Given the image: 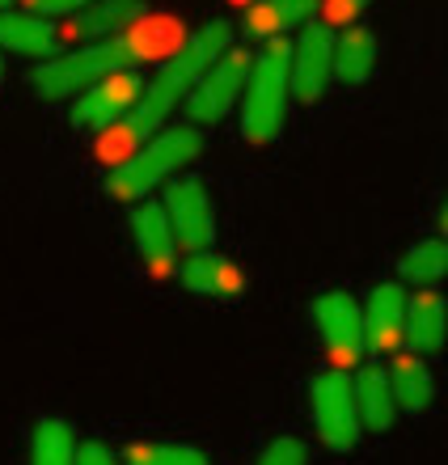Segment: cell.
Here are the masks:
<instances>
[{"label": "cell", "mask_w": 448, "mask_h": 465, "mask_svg": "<svg viewBox=\"0 0 448 465\" xmlns=\"http://www.w3.org/2000/svg\"><path fill=\"white\" fill-rule=\"evenodd\" d=\"M229 47H233V25L229 22H207L204 30H194L191 38H182V47L165 60V68L140 89V98H135L132 111L123 114L110 132H102L97 153L110 161V153H123V148L140 144L144 135L161 132V123L174 114V106L186 102L194 81H199Z\"/></svg>", "instance_id": "cell-1"}, {"label": "cell", "mask_w": 448, "mask_h": 465, "mask_svg": "<svg viewBox=\"0 0 448 465\" xmlns=\"http://www.w3.org/2000/svg\"><path fill=\"white\" fill-rule=\"evenodd\" d=\"M182 47V22L174 17H148L132 30V35H114V38H97L85 47L68 51V55H51L35 68V94L47 102L76 98V89H89L102 76L114 73H132L135 64L157 60V55H174Z\"/></svg>", "instance_id": "cell-2"}, {"label": "cell", "mask_w": 448, "mask_h": 465, "mask_svg": "<svg viewBox=\"0 0 448 465\" xmlns=\"http://www.w3.org/2000/svg\"><path fill=\"white\" fill-rule=\"evenodd\" d=\"M204 153V132L199 127H165L153 132L144 148H135L132 157H119V165L106 178V195L119 203H140L148 191L170 183L182 165H191Z\"/></svg>", "instance_id": "cell-3"}, {"label": "cell", "mask_w": 448, "mask_h": 465, "mask_svg": "<svg viewBox=\"0 0 448 465\" xmlns=\"http://www.w3.org/2000/svg\"><path fill=\"white\" fill-rule=\"evenodd\" d=\"M288 55L292 47L284 38H271L267 47L258 51V60H250L245 73V89H242V140L245 144H271L284 132L288 119Z\"/></svg>", "instance_id": "cell-4"}, {"label": "cell", "mask_w": 448, "mask_h": 465, "mask_svg": "<svg viewBox=\"0 0 448 465\" xmlns=\"http://www.w3.org/2000/svg\"><path fill=\"white\" fill-rule=\"evenodd\" d=\"M309 411H314V428L326 449L352 453L360 444L363 428H360V415H355L352 377L343 368H326V372H317L309 381Z\"/></svg>", "instance_id": "cell-5"}, {"label": "cell", "mask_w": 448, "mask_h": 465, "mask_svg": "<svg viewBox=\"0 0 448 465\" xmlns=\"http://www.w3.org/2000/svg\"><path fill=\"white\" fill-rule=\"evenodd\" d=\"M245 73H250V55L237 51V47H229L204 76H199V81H194L191 94H186L191 127H212V123L224 119V114L237 106V98H242Z\"/></svg>", "instance_id": "cell-6"}, {"label": "cell", "mask_w": 448, "mask_h": 465, "mask_svg": "<svg viewBox=\"0 0 448 465\" xmlns=\"http://www.w3.org/2000/svg\"><path fill=\"white\" fill-rule=\"evenodd\" d=\"M161 212L170 221L174 245H182L186 254H199L212 245L216 237V208H212V195L199 178H174L165 186V199H161Z\"/></svg>", "instance_id": "cell-7"}, {"label": "cell", "mask_w": 448, "mask_h": 465, "mask_svg": "<svg viewBox=\"0 0 448 465\" xmlns=\"http://www.w3.org/2000/svg\"><path fill=\"white\" fill-rule=\"evenodd\" d=\"M314 322H317V334L326 343L330 360L334 368H352L363 360L368 343H363V309L352 292H322L314 301Z\"/></svg>", "instance_id": "cell-8"}, {"label": "cell", "mask_w": 448, "mask_h": 465, "mask_svg": "<svg viewBox=\"0 0 448 465\" xmlns=\"http://www.w3.org/2000/svg\"><path fill=\"white\" fill-rule=\"evenodd\" d=\"M334 68V30L330 25H304L296 47L288 55V94L296 102H317Z\"/></svg>", "instance_id": "cell-9"}, {"label": "cell", "mask_w": 448, "mask_h": 465, "mask_svg": "<svg viewBox=\"0 0 448 465\" xmlns=\"http://www.w3.org/2000/svg\"><path fill=\"white\" fill-rule=\"evenodd\" d=\"M140 76L135 73H114V76H102L94 81L89 89H81L73 98V123L85 127V132H110L123 114L135 106L140 98Z\"/></svg>", "instance_id": "cell-10"}, {"label": "cell", "mask_w": 448, "mask_h": 465, "mask_svg": "<svg viewBox=\"0 0 448 465\" xmlns=\"http://www.w3.org/2000/svg\"><path fill=\"white\" fill-rule=\"evenodd\" d=\"M178 280L186 292L207 296V301H237L245 288L237 262L216 250H199V254H186V262L178 267Z\"/></svg>", "instance_id": "cell-11"}, {"label": "cell", "mask_w": 448, "mask_h": 465, "mask_svg": "<svg viewBox=\"0 0 448 465\" xmlns=\"http://www.w3.org/2000/svg\"><path fill=\"white\" fill-rule=\"evenodd\" d=\"M406 288L402 283H376L368 301H363V343L368 351H389L402 339V322H406Z\"/></svg>", "instance_id": "cell-12"}, {"label": "cell", "mask_w": 448, "mask_h": 465, "mask_svg": "<svg viewBox=\"0 0 448 465\" xmlns=\"http://www.w3.org/2000/svg\"><path fill=\"white\" fill-rule=\"evenodd\" d=\"M132 242L140 250L148 271H170L174 267V254H178V245H174V232H170V221H165V212L161 203L153 199H140L132 208Z\"/></svg>", "instance_id": "cell-13"}, {"label": "cell", "mask_w": 448, "mask_h": 465, "mask_svg": "<svg viewBox=\"0 0 448 465\" xmlns=\"http://www.w3.org/2000/svg\"><path fill=\"white\" fill-rule=\"evenodd\" d=\"M385 381H389V393H393V406L406 411V415H423L427 406L436 402V377H432L427 360H419L411 351L393 355Z\"/></svg>", "instance_id": "cell-14"}, {"label": "cell", "mask_w": 448, "mask_h": 465, "mask_svg": "<svg viewBox=\"0 0 448 465\" xmlns=\"http://www.w3.org/2000/svg\"><path fill=\"white\" fill-rule=\"evenodd\" d=\"M352 393H355V415H360L363 431H389L393 419H398V406H393V393H389L385 368L363 364L352 377Z\"/></svg>", "instance_id": "cell-15"}, {"label": "cell", "mask_w": 448, "mask_h": 465, "mask_svg": "<svg viewBox=\"0 0 448 465\" xmlns=\"http://www.w3.org/2000/svg\"><path fill=\"white\" fill-rule=\"evenodd\" d=\"M402 339L411 343V355H432L444 347V301L440 292H414L406 301V322H402Z\"/></svg>", "instance_id": "cell-16"}, {"label": "cell", "mask_w": 448, "mask_h": 465, "mask_svg": "<svg viewBox=\"0 0 448 465\" xmlns=\"http://www.w3.org/2000/svg\"><path fill=\"white\" fill-rule=\"evenodd\" d=\"M135 17H144V0H94L81 13H73L68 35L81 43H97V38H110L114 30L132 25Z\"/></svg>", "instance_id": "cell-17"}, {"label": "cell", "mask_w": 448, "mask_h": 465, "mask_svg": "<svg viewBox=\"0 0 448 465\" xmlns=\"http://www.w3.org/2000/svg\"><path fill=\"white\" fill-rule=\"evenodd\" d=\"M55 25L35 17V13H17V9H0V47L17 51V55H55Z\"/></svg>", "instance_id": "cell-18"}, {"label": "cell", "mask_w": 448, "mask_h": 465, "mask_svg": "<svg viewBox=\"0 0 448 465\" xmlns=\"http://www.w3.org/2000/svg\"><path fill=\"white\" fill-rule=\"evenodd\" d=\"M373 68H376L373 30L352 25V30L334 35V68H330V76H339V81H347V85H360V81L373 76Z\"/></svg>", "instance_id": "cell-19"}, {"label": "cell", "mask_w": 448, "mask_h": 465, "mask_svg": "<svg viewBox=\"0 0 448 465\" xmlns=\"http://www.w3.org/2000/svg\"><path fill=\"white\" fill-rule=\"evenodd\" d=\"M317 0H263L245 13V35L250 38H279L288 35L292 25L314 22Z\"/></svg>", "instance_id": "cell-20"}, {"label": "cell", "mask_w": 448, "mask_h": 465, "mask_svg": "<svg viewBox=\"0 0 448 465\" xmlns=\"http://www.w3.org/2000/svg\"><path fill=\"white\" fill-rule=\"evenodd\" d=\"M76 461V436L73 428L55 415H43L30 436V465H73Z\"/></svg>", "instance_id": "cell-21"}, {"label": "cell", "mask_w": 448, "mask_h": 465, "mask_svg": "<svg viewBox=\"0 0 448 465\" xmlns=\"http://www.w3.org/2000/svg\"><path fill=\"white\" fill-rule=\"evenodd\" d=\"M448 271V245L440 237H427V242H414L402 258V280L414 283V288H432L440 283V275Z\"/></svg>", "instance_id": "cell-22"}, {"label": "cell", "mask_w": 448, "mask_h": 465, "mask_svg": "<svg viewBox=\"0 0 448 465\" xmlns=\"http://www.w3.org/2000/svg\"><path fill=\"white\" fill-rule=\"evenodd\" d=\"M119 465H212L204 449L194 444H174V440H153V444H132Z\"/></svg>", "instance_id": "cell-23"}, {"label": "cell", "mask_w": 448, "mask_h": 465, "mask_svg": "<svg viewBox=\"0 0 448 465\" xmlns=\"http://www.w3.org/2000/svg\"><path fill=\"white\" fill-rule=\"evenodd\" d=\"M258 465H309V444L301 436H275L258 453Z\"/></svg>", "instance_id": "cell-24"}, {"label": "cell", "mask_w": 448, "mask_h": 465, "mask_svg": "<svg viewBox=\"0 0 448 465\" xmlns=\"http://www.w3.org/2000/svg\"><path fill=\"white\" fill-rule=\"evenodd\" d=\"M94 0H30V13L35 17H73Z\"/></svg>", "instance_id": "cell-25"}, {"label": "cell", "mask_w": 448, "mask_h": 465, "mask_svg": "<svg viewBox=\"0 0 448 465\" xmlns=\"http://www.w3.org/2000/svg\"><path fill=\"white\" fill-rule=\"evenodd\" d=\"M73 465H119V457L110 453V444L85 440V444H76V461Z\"/></svg>", "instance_id": "cell-26"}, {"label": "cell", "mask_w": 448, "mask_h": 465, "mask_svg": "<svg viewBox=\"0 0 448 465\" xmlns=\"http://www.w3.org/2000/svg\"><path fill=\"white\" fill-rule=\"evenodd\" d=\"M368 0H339V13H360Z\"/></svg>", "instance_id": "cell-27"}, {"label": "cell", "mask_w": 448, "mask_h": 465, "mask_svg": "<svg viewBox=\"0 0 448 465\" xmlns=\"http://www.w3.org/2000/svg\"><path fill=\"white\" fill-rule=\"evenodd\" d=\"M9 5H13V0H0V9H9Z\"/></svg>", "instance_id": "cell-28"}]
</instances>
